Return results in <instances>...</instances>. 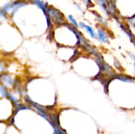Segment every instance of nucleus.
I'll return each mask as SVG.
<instances>
[{
	"label": "nucleus",
	"instance_id": "0eeeda50",
	"mask_svg": "<svg viewBox=\"0 0 135 134\" xmlns=\"http://www.w3.org/2000/svg\"><path fill=\"white\" fill-rule=\"evenodd\" d=\"M132 57H133V59L135 60V56H134V55H132Z\"/></svg>",
	"mask_w": 135,
	"mask_h": 134
},
{
	"label": "nucleus",
	"instance_id": "423d86ee",
	"mask_svg": "<svg viewBox=\"0 0 135 134\" xmlns=\"http://www.w3.org/2000/svg\"><path fill=\"white\" fill-rule=\"evenodd\" d=\"M1 93H2V94L3 95L4 97L7 96V91L6 89H5V88H4L3 87V85L1 86Z\"/></svg>",
	"mask_w": 135,
	"mask_h": 134
},
{
	"label": "nucleus",
	"instance_id": "f257e3e1",
	"mask_svg": "<svg viewBox=\"0 0 135 134\" xmlns=\"http://www.w3.org/2000/svg\"><path fill=\"white\" fill-rule=\"evenodd\" d=\"M33 3H35L36 5H38L40 9H42V10H43L44 13L46 14V7H46L47 5H46V3H44L42 1H41V0H34V1H33Z\"/></svg>",
	"mask_w": 135,
	"mask_h": 134
},
{
	"label": "nucleus",
	"instance_id": "6e6552de",
	"mask_svg": "<svg viewBox=\"0 0 135 134\" xmlns=\"http://www.w3.org/2000/svg\"><path fill=\"white\" fill-rule=\"evenodd\" d=\"M134 68H135V63H134Z\"/></svg>",
	"mask_w": 135,
	"mask_h": 134
},
{
	"label": "nucleus",
	"instance_id": "20e7f679",
	"mask_svg": "<svg viewBox=\"0 0 135 134\" xmlns=\"http://www.w3.org/2000/svg\"><path fill=\"white\" fill-rule=\"evenodd\" d=\"M69 19L70 20V21H71V22H72V23L73 24L75 25V26H76V27H78V26H79L77 22H76V20L75 19V18H74V17H73L72 15H69Z\"/></svg>",
	"mask_w": 135,
	"mask_h": 134
},
{
	"label": "nucleus",
	"instance_id": "f03ea898",
	"mask_svg": "<svg viewBox=\"0 0 135 134\" xmlns=\"http://www.w3.org/2000/svg\"><path fill=\"white\" fill-rule=\"evenodd\" d=\"M80 26H81L82 27L85 28L86 29V30L88 31V32L89 33L90 35H91L92 38H95V37H96V34H95L94 31L92 30V28L90 27V26H87V25H86L85 24H84L83 22H80Z\"/></svg>",
	"mask_w": 135,
	"mask_h": 134
},
{
	"label": "nucleus",
	"instance_id": "39448f33",
	"mask_svg": "<svg viewBox=\"0 0 135 134\" xmlns=\"http://www.w3.org/2000/svg\"><path fill=\"white\" fill-rule=\"evenodd\" d=\"M54 130H55V132H54V134H65L58 127H54Z\"/></svg>",
	"mask_w": 135,
	"mask_h": 134
},
{
	"label": "nucleus",
	"instance_id": "7ed1b4c3",
	"mask_svg": "<svg viewBox=\"0 0 135 134\" xmlns=\"http://www.w3.org/2000/svg\"><path fill=\"white\" fill-rule=\"evenodd\" d=\"M98 36L100 40L102 41L104 43L108 42V38H107L106 35H105V34H104V32H102V30H99L98 31Z\"/></svg>",
	"mask_w": 135,
	"mask_h": 134
}]
</instances>
